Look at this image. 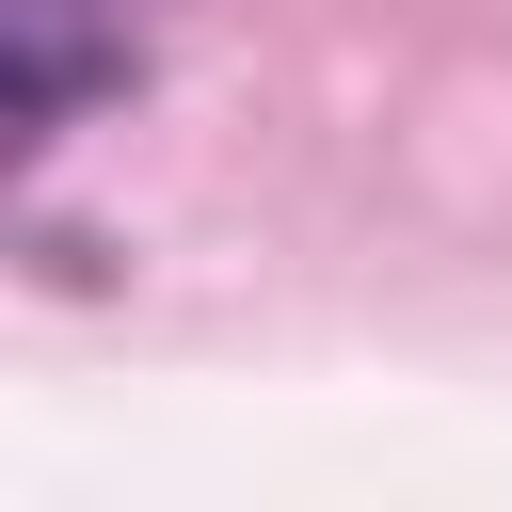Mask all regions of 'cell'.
<instances>
[{"label": "cell", "mask_w": 512, "mask_h": 512, "mask_svg": "<svg viewBox=\"0 0 512 512\" xmlns=\"http://www.w3.org/2000/svg\"><path fill=\"white\" fill-rule=\"evenodd\" d=\"M160 32V0H0V80H16V128L48 144L96 80H128Z\"/></svg>", "instance_id": "6da1fadb"}]
</instances>
